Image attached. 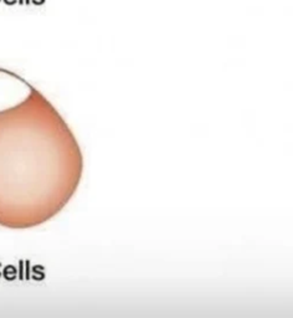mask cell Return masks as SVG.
<instances>
[{
	"mask_svg": "<svg viewBox=\"0 0 293 318\" xmlns=\"http://www.w3.org/2000/svg\"><path fill=\"white\" fill-rule=\"evenodd\" d=\"M67 122L25 79L0 67V226L25 230L61 213L83 175Z\"/></svg>",
	"mask_w": 293,
	"mask_h": 318,
	"instance_id": "cell-1",
	"label": "cell"
}]
</instances>
